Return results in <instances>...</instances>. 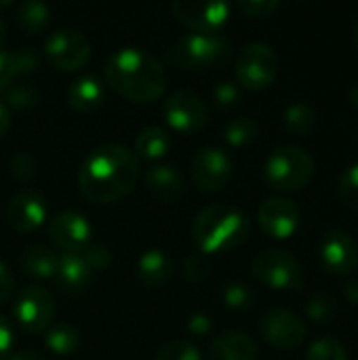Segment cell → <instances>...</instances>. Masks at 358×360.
<instances>
[{
	"instance_id": "46",
	"label": "cell",
	"mask_w": 358,
	"mask_h": 360,
	"mask_svg": "<svg viewBox=\"0 0 358 360\" xmlns=\"http://www.w3.org/2000/svg\"><path fill=\"white\" fill-rule=\"evenodd\" d=\"M8 127H11V110L4 105V101H0V139H4Z\"/></svg>"
},
{
	"instance_id": "36",
	"label": "cell",
	"mask_w": 358,
	"mask_h": 360,
	"mask_svg": "<svg viewBox=\"0 0 358 360\" xmlns=\"http://www.w3.org/2000/svg\"><path fill=\"white\" fill-rule=\"evenodd\" d=\"M8 171L13 179L21 184H30L38 175V160L30 152H17L8 162Z\"/></svg>"
},
{
	"instance_id": "4",
	"label": "cell",
	"mask_w": 358,
	"mask_h": 360,
	"mask_svg": "<svg viewBox=\"0 0 358 360\" xmlns=\"http://www.w3.org/2000/svg\"><path fill=\"white\" fill-rule=\"evenodd\" d=\"M234 46L219 34H186L165 49V59L179 70L211 72L230 63Z\"/></svg>"
},
{
	"instance_id": "26",
	"label": "cell",
	"mask_w": 358,
	"mask_h": 360,
	"mask_svg": "<svg viewBox=\"0 0 358 360\" xmlns=\"http://www.w3.org/2000/svg\"><path fill=\"white\" fill-rule=\"evenodd\" d=\"M44 346L59 356L74 354L80 346V331L70 323H57L44 331Z\"/></svg>"
},
{
	"instance_id": "17",
	"label": "cell",
	"mask_w": 358,
	"mask_h": 360,
	"mask_svg": "<svg viewBox=\"0 0 358 360\" xmlns=\"http://www.w3.org/2000/svg\"><path fill=\"white\" fill-rule=\"evenodd\" d=\"M300 209L289 198H268L257 209L262 230L272 238H289L300 228Z\"/></svg>"
},
{
	"instance_id": "34",
	"label": "cell",
	"mask_w": 358,
	"mask_h": 360,
	"mask_svg": "<svg viewBox=\"0 0 358 360\" xmlns=\"http://www.w3.org/2000/svg\"><path fill=\"white\" fill-rule=\"evenodd\" d=\"M184 281H188L190 285H200L203 281L209 278L211 274V259L209 255L196 251V253H190L184 262Z\"/></svg>"
},
{
	"instance_id": "12",
	"label": "cell",
	"mask_w": 358,
	"mask_h": 360,
	"mask_svg": "<svg viewBox=\"0 0 358 360\" xmlns=\"http://www.w3.org/2000/svg\"><path fill=\"white\" fill-rule=\"evenodd\" d=\"M15 319L27 333H42L53 325L55 297L44 287H23L15 302Z\"/></svg>"
},
{
	"instance_id": "40",
	"label": "cell",
	"mask_w": 358,
	"mask_h": 360,
	"mask_svg": "<svg viewBox=\"0 0 358 360\" xmlns=\"http://www.w3.org/2000/svg\"><path fill=\"white\" fill-rule=\"evenodd\" d=\"M13 57H15L19 76L30 74V72L38 70V65H40V53L34 46H19L17 51H13Z\"/></svg>"
},
{
	"instance_id": "16",
	"label": "cell",
	"mask_w": 358,
	"mask_h": 360,
	"mask_svg": "<svg viewBox=\"0 0 358 360\" xmlns=\"http://www.w3.org/2000/svg\"><path fill=\"white\" fill-rule=\"evenodd\" d=\"M6 224L21 234H30L46 219V202L36 190H19L13 194L4 209Z\"/></svg>"
},
{
	"instance_id": "20",
	"label": "cell",
	"mask_w": 358,
	"mask_h": 360,
	"mask_svg": "<svg viewBox=\"0 0 358 360\" xmlns=\"http://www.w3.org/2000/svg\"><path fill=\"white\" fill-rule=\"evenodd\" d=\"M209 360H257V344L245 331H226L211 342Z\"/></svg>"
},
{
	"instance_id": "44",
	"label": "cell",
	"mask_w": 358,
	"mask_h": 360,
	"mask_svg": "<svg viewBox=\"0 0 358 360\" xmlns=\"http://www.w3.org/2000/svg\"><path fill=\"white\" fill-rule=\"evenodd\" d=\"M13 338H15V333H13L11 323L0 314V356H2V354H6V352L11 350V346H13Z\"/></svg>"
},
{
	"instance_id": "11",
	"label": "cell",
	"mask_w": 358,
	"mask_h": 360,
	"mask_svg": "<svg viewBox=\"0 0 358 360\" xmlns=\"http://www.w3.org/2000/svg\"><path fill=\"white\" fill-rule=\"evenodd\" d=\"M162 116L173 131L196 133L205 129L209 120V110L198 93H194L192 89H177L165 99Z\"/></svg>"
},
{
	"instance_id": "33",
	"label": "cell",
	"mask_w": 358,
	"mask_h": 360,
	"mask_svg": "<svg viewBox=\"0 0 358 360\" xmlns=\"http://www.w3.org/2000/svg\"><path fill=\"white\" fill-rule=\"evenodd\" d=\"M338 196L350 211L358 213V162L348 167L338 179Z\"/></svg>"
},
{
	"instance_id": "35",
	"label": "cell",
	"mask_w": 358,
	"mask_h": 360,
	"mask_svg": "<svg viewBox=\"0 0 358 360\" xmlns=\"http://www.w3.org/2000/svg\"><path fill=\"white\" fill-rule=\"evenodd\" d=\"M156 360H203L200 350L188 342V340H173V342H167L158 354Z\"/></svg>"
},
{
	"instance_id": "48",
	"label": "cell",
	"mask_w": 358,
	"mask_h": 360,
	"mask_svg": "<svg viewBox=\"0 0 358 360\" xmlns=\"http://www.w3.org/2000/svg\"><path fill=\"white\" fill-rule=\"evenodd\" d=\"M348 99H350V105H352V108H357V110H358V84H357V86H352V89H350V95H348Z\"/></svg>"
},
{
	"instance_id": "23",
	"label": "cell",
	"mask_w": 358,
	"mask_h": 360,
	"mask_svg": "<svg viewBox=\"0 0 358 360\" xmlns=\"http://www.w3.org/2000/svg\"><path fill=\"white\" fill-rule=\"evenodd\" d=\"M171 148H173L171 131L158 124H150L137 133L135 143H133V154L137 158L158 160V158H165L171 152Z\"/></svg>"
},
{
	"instance_id": "45",
	"label": "cell",
	"mask_w": 358,
	"mask_h": 360,
	"mask_svg": "<svg viewBox=\"0 0 358 360\" xmlns=\"http://www.w3.org/2000/svg\"><path fill=\"white\" fill-rule=\"evenodd\" d=\"M0 360H44L40 354L32 352V350H8L6 354H2Z\"/></svg>"
},
{
	"instance_id": "49",
	"label": "cell",
	"mask_w": 358,
	"mask_h": 360,
	"mask_svg": "<svg viewBox=\"0 0 358 360\" xmlns=\"http://www.w3.org/2000/svg\"><path fill=\"white\" fill-rule=\"evenodd\" d=\"M4 42H6V25H4V21H2V17H0V51H2Z\"/></svg>"
},
{
	"instance_id": "5",
	"label": "cell",
	"mask_w": 358,
	"mask_h": 360,
	"mask_svg": "<svg viewBox=\"0 0 358 360\" xmlns=\"http://www.w3.org/2000/svg\"><path fill=\"white\" fill-rule=\"evenodd\" d=\"M314 158L300 146H281L272 150L264 165V179L276 192H298L314 177Z\"/></svg>"
},
{
	"instance_id": "10",
	"label": "cell",
	"mask_w": 358,
	"mask_h": 360,
	"mask_svg": "<svg viewBox=\"0 0 358 360\" xmlns=\"http://www.w3.org/2000/svg\"><path fill=\"white\" fill-rule=\"evenodd\" d=\"M171 13L194 34H217L230 19V4L222 0H175Z\"/></svg>"
},
{
	"instance_id": "47",
	"label": "cell",
	"mask_w": 358,
	"mask_h": 360,
	"mask_svg": "<svg viewBox=\"0 0 358 360\" xmlns=\"http://www.w3.org/2000/svg\"><path fill=\"white\" fill-rule=\"evenodd\" d=\"M346 300H348L352 306H358V278H352V281L346 285Z\"/></svg>"
},
{
	"instance_id": "2",
	"label": "cell",
	"mask_w": 358,
	"mask_h": 360,
	"mask_svg": "<svg viewBox=\"0 0 358 360\" xmlns=\"http://www.w3.org/2000/svg\"><path fill=\"white\" fill-rule=\"evenodd\" d=\"M106 82L133 103H154L167 91L165 65L143 49L124 46L112 53L103 68Z\"/></svg>"
},
{
	"instance_id": "29",
	"label": "cell",
	"mask_w": 358,
	"mask_h": 360,
	"mask_svg": "<svg viewBox=\"0 0 358 360\" xmlns=\"http://www.w3.org/2000/svg\"><path fill=\"white\" fill-rule=\"evenodd\" d=\"M257 133H260V127L249 116H238L224 124V139L232 148H243V146L253 143L257 139Z\"/></svg>"
},
{
	"instance_id": "27",
	"label": "cell",
	"mask_w": 358,
	"mask_h": 360,
	"mask_svg": "<svg viewBox=\"0 0 358 360\" xmlns=\"http://www.w3.org/2000/svg\"><path fill=\"white\" fill-rule=\"evenodd\" d=\"M283 124L291 135L308 137L317 127V110L310 103L295 101V103L287 105V110L283 114Z\"/></svg>"
},
{
	"instance_id": "39",
	"label": "cell",
	"mask_w": 358,
	"mask_h": 360,
	"mask_svg": "<svg viewBox=\"0 0 358 360\" xmlns=\"http://www.w3.org/2000/svg\"><path fill=\"white\" fill-rule=\"evenodd\" d=\"M82 257H84V262L89 264L91 272L106 270V268H110V264H112V253H110V249L103 247V245H89V247L82 251Z\"/></svg>"
},
{
	"instance_id": "14",
	"label": "cell",
	"mask_w": 358,
	"mask_h": 360,
	"mask_svg": "<svg viewBox=\"0 0 358 360\" xmlns=\"http://www.w3.org/2000/svg\"><path fill=\"white\" fill-rule=\"evenodd\" d=\"M49 238L61 253H82L91 243V224L78 211H59L49 221Z\"/></svg>"
},
{
	"instance_id": "18",
	"label": "cell",
	"mask_w": 358,
	"mask_h": 360,
	"mask_svg": "<svg viewBox=\"0 0 358 360\" xmlns=\"http://www.w3.org/2000/svg\"><path fill=\"white\" fill-rule=\"evenodd\" d=\"M143 186L148 194L162 205H175L188 192V181L181 169L167 162L150 167L143 175Z\"/></svg>"
},
{
	"instance_id": "25",
	"label": "cell",
	"mask_w": 358,
	"mask_h": 360,
	"mask_svg": "<svg viewBox=\"0 0 358 360\" xmlns=\"http://www.w3.org/2000/svg\"><path fill=\"white\" fill-rule=\"evenodd\" d=\"M15 19L27 36H38L51 23V8L40 0H23L17 4Z\"/></svg>"
},
{
	"instance_id": "30",
	"label": "cell",
	"mask_w": 358,
	"mask_h": 360,
	"mask_svg": "<svg viewBox=\"0 0 358 360\" xmlns=\"http://www.w3.org/2000/svg\"><path fill=\"white\" fill-rule=\"evenodd\" d=\"M40 103V91L30 82H13L4 91V105L13 110H32Z\"/></svg>"
},
{
	"instance_id": "9",
	"label": "cell",
	"mask_w": 358,
	"mask_h": 360,
	"mask_svg": "<svg viewBox=\"0 0 358 360\" xmlns=\"http://www.w3.org/2000/svg\"><path fill=\"white\" fill-rule=\"evenodd\" d=\"M232 158L215 146L200 148L190 162V179L205 194L222 192L232 179Z\"/></svg>"
},
{
	"instance_id": "19",
	"label": "cell",
	"mask_w": 358,
	"mask_h": 360,
	"mask_svg": "<svg viewBox=\"0 0 358 360\" xmlns=\"http://www.w3.org/2000/svg\"><path fill=\"white\" fill-rule=\"evenodd\" d=\"M173 272H175L173 257L162 249H148L135 262L137 281L150 289L167 285L173 278Z\"/></svg>"
},
{
	"instance_id": "31",
	"label": "cell",
	"mask_w": 358,
	"mask_h": 360,
	"mask_svg": "<svg viewBox=\"0 0 358 360\" xmlns=\"http://www.w3.org/2000/svg\"><path fill=\"white\" fill-rule=\"evenodd\" d=\"M306 360H348V350L340 340L323 335L310 344Z\"/></svg>"
},
{
	"instance_id": "1",
	"label": "cell",
	"mask_w": 358,
	"mask_h": 360,
	"mask_svg": "<svg viewBox=\"0 0 358 360\" xmlns=\"http://www.w3.org/2000/svg\"><path fill=\"white\" fill-rule=\"evenodd\" d=\"M139 179V158L120 143L93 148L78 171L82 196L95 205H112L124 198Z\"/></svg>"
},
{
	"instance_id": "13",
	"label": "cell",
	"mask_w": 358,
	"mask_h": 360,
	"mask_svg": "<svg viewBox=\"0 0 358 360\" xmlns=\"http://www.w3.org/2000/svg\"><path fill=\"white\" fill-rule=\"evenodd\" d=\"M260 333L270 346L279 350H293L304 344L308 329L295 312L274 308L260 321Z\"/></svg>"
},
{
	"instance_id": "3",
	"label": "cell",
	"mask_w": 358,
	"mask_h": 360,
	"mask_svg": "<svg viewBox=\"0 0 358 360\" xmlns=\"http://www.w3.org/2000/svg\"><path fill=\"white\" fill-rule=\"evenodd\" d=\"M251 221L245 211L234 205H209L196 213L192 221V238L200 253H226L247 243Z\"/></svg>"
},
{
	"instance_id": "42",
	"label": "cell",
	"mask_w": 358,
	"mask_h": 360,
	"mask_svg": "<svg viewBox=\"0 0 358 360\" xmlns=\"http://www.w3.org/2000/svg\"><path fill=\"white\" fill-rule=\"evenodd\" d=\"M186 327H188V331L194 333V335H207V333H211V329H213V321H211L207 314H203V312H194V314L188 319Z\"/></svg>"
},
{
	"instance_id": "6",
	"label": "cell",
	"mask_w": 358,
	"mask_h": 360,
	"mask_svg": "<svg viewBox=\"0 0 358 360\" xmlns=\"http://www.w3.org/2000/svg\"><path fill=\"white\" fill-rule=\"evenodd\" d=\"M279 55L266 42H249L241 49L236 57V80L238 86L249 91H264L268 89L279 76Z\"/></svg>"
},
{
	"instance_id": "37",
	"label": "cell",
	"mask_w": 358,
	"mask_h": 360,
	"mask_svg": "<svg viewBox=\"0 0 358 360\" xmlns=\"http://www.w3.org/2000/svg\"><path fill=\"white\" fill-rule=\"evenodd\" d=\"M241 97H243V91L236 82L232 80H224V82H217L213 86V101L219 110H232L241 103Z\"/></svg>"
},
{
	"instance_id": "38",
	"label": "cell",
	"mask_w": 358,
	"mask_h": 360,
	"mask_svg": "<svg viewBox=\"0 0 358 360\" xmlns=\"http://www.w3.org/2000/svg\"><path fill=\"white\" fill-rule=\"evenodd\" d=\"M281 2L279 0H241L236 2V8L247 15V17H255V19H264L270 17L279 11Z\"/></svg>"
},
{
	"instance_id": "32",
	"label": "cell",
	"mask_w": 358,
	"mask_h": 360,
	"mask_svg": "<svg viewBox=\"0 0 358 360\" xmlns=\"http://www.w3.org/2000/svg\"><path fill=\"white\" fill-rule=\"evenodd\" d=\"M222 300L230 310H251L255 304V293L251 287H247L245 283H228L222 291Z\"/></svg>"
},
{
	"instance_id": "8",
	"label": "cell",
	"mask_w": 358,
	"mask_h": 360,
	"mask_svg": "<svg viewBox=\"0 0 358 360\" xmlns=\"http://www.w3.org/2000/svg\"><path fill=\"white\" fill-rule=\"evenodd\" d=\"M44 57L53 68L61 72L82 70L91 59V42L89 38L74 27L55 30L44 42Z\"/></svg>"
},
{
	"instance_id": "24",
	"label": "cell",
	"mask_w": 358,
	"mask_h": 360,
	"mask_svg": "<svg viewBox=\"0 0 358 360\" xmlns=\"http://www.w3.org/2000/svg\"><path fill=\"white\" fill-rule=\"evenodd\" d=\"M57 251H53L51 247L44 245H30L21 251L19 255V268L25 276L32 278H40V281H49L55 276V268H57Z\"/></svg>"
},
{
	"instance_id": "15",
	"label": "cell",
	"mask_w": 358,
	"mask_h": 360,
	"mask_svg": "<svg viewBox=\"0 0 358 360\" xmlns=\"http://www.w3.org/2000/svg\"><path fill=\"white\" fill-rule=\"evenodd\" d=\"M319 259L323 270L329 274H352L358 268V243L344 230H331L321 243Z\"/></svg>"
},
{
	"instance_id": "41",
	"label": "cell",
	"mask_w": 358,
	"mask_h": 360,
	"mask_svg": "<svg viewBox=\"0 0 358 360\" xmlns=\"http://www.w3.org/2000/svg\"><path fill=\"white\" fill-rule=\"evenodd\" d=\"M17 76H19V72H17L13 53L0 51V93H4L17 80Z\"/></svg>"
},
{
	"instance_id": "43",
	"label": "cell",
	"mask_w": 358,
	"mask_h": 360,
	"mask_svg": "<svg viewBox=\"0 0 358 360\" xmlns=\"http://www.w3.org/2000/svg\"><path fill=\"white\" fill-rule=\"evenodd\" d=\"M13 289H15V278L8 266L0 262V304L8 302V297L13 295Z\"/></svg>"
},
{
	"instance_id": "7",
	"label": "cell",
	"mask_w": 358,
	"mask_h": 360,
	"mask_svg": "<svg viewBox=\"0 0 358 360\" xmlns=\"http://www.w3.org/2000/svg\"><path fill=\"white\" fill-rule=\"evenodd\" d=\"M253 274L276 291H300L304 274L300 262L281 249H264L253 257Z\"/></svg>"
},
{
	"instance_id": "21",
	"label": "cell",
	"mask_w": 358,
	"mask_h": 360,
	"mask_svg": "<svg viewBox=\"0 0 358 360\" xmlns=\"http://www.w3.org/2000/svg\"><path fill=\"white\" fill-rule=\"evenodd\" d=\"M91 268L84 262L82 253H59L57 255V268L53 281L68 291H80L91 281Z\"/></svg>"
},
{
	"instance_id": "28",
	"label": "cell",
	"mask_w": 358,
	"mask_h": 360,
	"mask_svg": "<svg viewBox=\"0 0 358 360\" xmlns=\"http://www.w3.org/2000/svg\"><path fill=\"white\" fill-rule=\"evenodd\" d=\"M306 312H308V319L314 323V325H331L338 314H340V304L335 300L333 293L329 291H314L306 304Z\"/></svg>"
},
{
	"instance_id": "50",
	"label": "cell",
	"mask_w": 358,
	"mask_h": 360,
	"mask_svg": "<svg viewBox=\"0 0 358 360\" xmlns=\"http://www.w3.org/2000/svg\"><path fill=\"white\" fill-rule=\"evenodd\" d=\"M354 44H357V49H358V19H357V25H354Z\"/></svg>"
},
{
	"instance_id": "22",
	"label": "cell",
	"mask_w": 358,
	"mask_h": 360,
	"mask_svg": "<svg viewBox=\"0 0 358 360\" xmlns=\"http://www.w3.org/2000/svg\"><path fill=\"white\" fill-rule=\"evenodd\" d=\"M103 97H106V86L93 74L76 78L70 84V89H68V103H70V108H74L76 112H82V114L97 110L103 103Z\"/></svg>"
}]
</instances>
